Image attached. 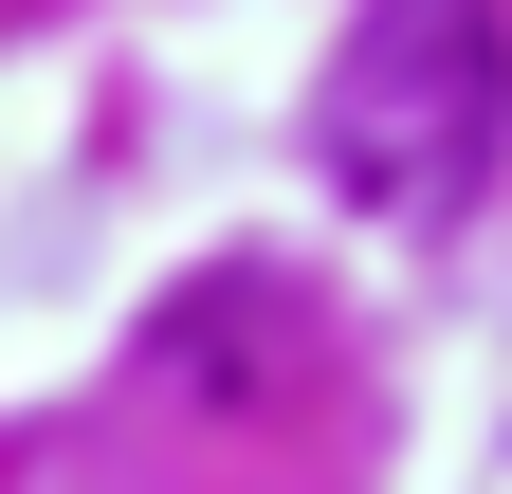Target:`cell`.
<instances>
[{"instance_id":"obj_1","label":"cell","mask_w":512,"mask_h":494,"mask_svg":"<svg viewBox=\"0 0 512 494\" xmlns=\"http://www.w3.org/2000/svg\"><path fill=\"white\" fill-rule=\"evenodd\" d=\"M494 129H512V19L494 0H366L330 92H311V147L366 220H458L494 183Z\"/></svg>"}]
</instances>
